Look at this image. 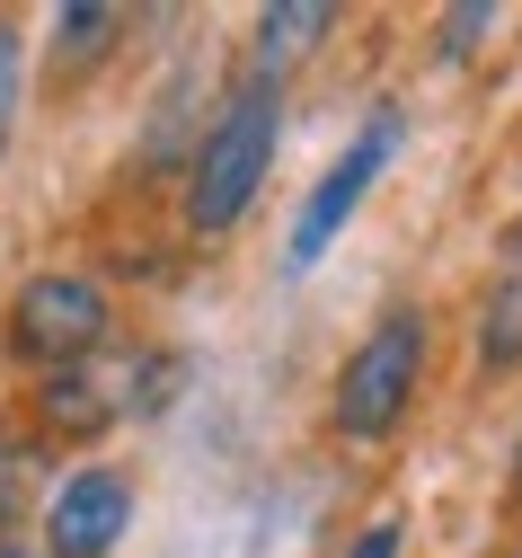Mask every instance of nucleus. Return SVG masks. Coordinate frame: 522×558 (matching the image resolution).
<instances>
[{
	"label": "nucleus",
	"mask_w": 522,
	"mask_h": 558,
	"mask_svg": "<svg viewBox=\"0 0 522 558\" xmlns=\"http://www.w3.org/2000/svg\"><path fill=\"white\" fill-rule=\"evenodd\" d=\"M505 558H522V549H505Z\"/></svg>",
	"instance_id": "nucleus-15"
},
{
	"label": "nucleus",
	"mask_w": 522,
	"mask_h": 558,
	"mask_svg": "<svg viewBox=\"0 0 522 558\" xmlns=\"http://www.w3.org/2000/svg\"><path fill=\"white\" fill-rule=\"evenodd\" d=\"M399 133H408V124H399V107H381V116H372V124L354 133V143H345V151L328 160V178H319V186L302 195V214H292V266H319V257L337 248V231L354 222V204L372 195L381 160L399 151Z\"/></svg>",
	"instance_id": "nucleus-4"
},
{
	"label": "nucleus",
	"mask_w": 522,
	"mask_h": 558,
	"mask_svg": "<svg viewBox=\"0 0 522 558\" xmlns=\"http://www.w3.org/2000/svg\"><path fill=\"white\" fill-rule=\"evenodd\" d=\"M0 558H36V549H19V541H0Z\"/></svg>",
	"instance_id": "nucleus-13"
},
{
	"label": "nucleus",
	"mask_w": 522,
	"mask_h": 558,
	"mask_svg": "<svg viewBox=\"0 0 522 558\" xmlns=\"http://www.w3.org/2000/svg\"><path fill=\"white\" fill-rule=\"evenodd\" d=\"M513 487H522V435H513Z\"/></svg>",
	"instance_id": "nucleus-14"
},
{
	"label": "nucleus",
	"mask_w": 522,
	"mask_h": 558,
	"mask_svg": "<svg viewBox=\"0 0 522 558\" xmlns=\"http://www.w3.org/2000/svg\"><path fill=\"white\" fill-rule=\"evenodd\" d=\"M399 549H408V523H399V514H381V523H363V541H354L345 558H399Z\"/></svg>",
	"instance_id": "nucleus-12"
},
{
	"label": "nucleus",
	"mask_w": 522,
	"mask_h": 558,
	"mask_svg": "<svg viewBox=\"0 0 522 558\" xmlns=\"http://www.w3.org/2000/svg\"><path fill=\"white\" fill-rule=\"evenodd\" d=\"M328 27H337V0H275V10H257V36H248L257 81H266V89H283V72H292L302 53H319V45H328Z\"/></svg>",
	"instance_id": "nucleus-7"
},
{
	"label": "nucleus",
	"mask_w": 522,
	"mask_h": 558,
	"mask_svg": "<svg viewBox=\"0 0 522 558\" xmlns=\"http://www.w3.org/2000/svg\"><path fill=\"white\" fill-rule=\"evenodd\" d=\"M116 36H124V10H98V0H71V10L53 19V62H62V72H81V62L116 53Z\"/></svg>",
	"instance_id": "nucleus-8"
},
{
	"label": "nucleus",
	"mask_w": 522,
	"mask_h": 558,
	"mask_svg": "<svg viewBox=\"0 0 522 558\" xmlns=\"http://www.w3.org/2000/svg\"><path fill=\"white\" fill-rule=\"evenodd\" d=\"M416 381H425V319H416V311H390V319L345 355V373H337V399H328V408H337V435L381 444L399 416H408Z\"/></svg>",
	"instance_id": "nucleus-2"
},
{
	"label": "nucleus",
	"mask_w": 522,
	"mask_h": 558,
	"mask_svg": "<svg viewBox=\"0 0 522 558\" xmlns=\"http://www.w3.org/2000/svg\"><path fill=\"white\" fill-rule=\"evenodd\" d=\"M496 19H505L496 0H470V10H442V53H452V62H461V53H478V45L496 36Z\"/></svg>",
	"instance_id": "nucleus-11"
},
{
	"label": "nucleus",
	"mask_w": 522,
	"mask_h": 558,
	"mask_svg": "<svg viewBox=\"0 0 522 558\" xmlns=\"http://www.w3.org/2000/svg\"><path fill=\"white\" fill-rule=\"evenodd\" d=\"M133 373H142V364H124V373H98V364L45 373V381H36V426H45V435H62V444L107 435L124 408H142V399H133Z\"/></svg>",
	"instance_id": "nucleus-6"
},
{
	"label": "nucleus",
	"mask_w": 522,
	"mask_h": 558,
	"mask_svg": "<svg viewBox=\"0 0 522 558\" xmlns=\"http://www.w3.org/2000/svg\"><path fill=\"white\" fill-rule=\"evenodd\" d=\"M10 345L19 364H45V373H71L89 364L107 345V293L89 284V275H27L19 302H10Z\"/></svg>",
	"instance_id": "nucleus-3"
},
{
	"label": "nucleus",
	"mask_w": 522,
	"mask_h": 558,
	"mask_svg": "<svg viewBox=\"0 0 522 558\" xmlns=\"http://www.w3.org/2000/svg\"><path fill=\"white\" fill-rule=\"evenodd\" d=\"M275 133H283V89H266V81L231 89V107L213 116V133L195 143V169H186V231L195 240L240 231V214L257 204V186L275 169Z\"/></svg>",
	"instance_id": "nucleus-1"
},
{
	"label": "nucleus",
	"mask_w": 522,
	"mask_h": 558,
	"mask_svg": "<svg viewBox=\"0 0 522 558\" xmlns=\"http://www.w3.org/2000/svg\"><path fill=\"white\" fill-rule=\"evenodd\" d=\"M19 98H27V36L0 19V151H10V133H19Z\"/></svg>",
	"instance_id": "nucleus-10"
},
{
	"label": "nucleus",
	"mask_w": 522,
	"mask_h": 558,
	"mask_svg": "<svg viewBox=\"0 0 522 558\" xmlns=\"http://www.w3.org/2000/svg\"><path fill=\"white\" fill-rule=\"evenodd\" d=\"M133 523V478L124 470H71L45 506V558H107Z\"/></svg>",
	"instance_id": "nucleus-5"
},
{
	"label": "nucleus",
	"mask_w": 522,
	"mask_h": 558,
	"mask_svg": "<svg viewBox=\"0 0 522 558\" xmlns=\"http://www.w3.org/2000/svg\"><path fill=\"white\" fill-rule=\"evenodd\" d=\"M478 355H487V373H513V364H522V284H505V293L487 302V319H478Z\"/></svg>",
	"instance_id": "nucleus-9"
}]
</instances>
